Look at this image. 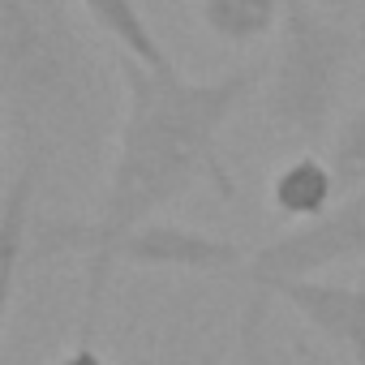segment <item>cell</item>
<instances>
[{"label": "cell", "mask_w": 365, "mask_h": 365, "mask_svg": "<svg viewBox=\"0 0 365 365\" xmlns=\"http://www.w3.org/2000/svg\"><path fill=\"white\" fill-rule=\"evenodd\" d=\"M125 112L116 125V150L103 194L91 220L61 224L35 220L26 262H48L61 254H86V271L133 228L159 220L194 185H211L232 202V176L224 168L220 138L232 112L262 86L267 65L250 61L220 78H190L172 61L142 65L138 56H116Z\"/></svg>", "instance_id": "obj_1"}, {"label": "cell", "mask_w": 365, "mask_h": 365, "mask_svg": "<svg viewBox=\"0 0 365 365\" xmlns=\"http://www.w3.org/2000/svg\"><path fill=\"white\" fill-rule=\"evenodd\" d=\"M0 91L9 125L35 133L91 108L95 65L61 0H0Z\"/></svg>", "instance_id": "obj_2"}, {"label": "cell", "mask_w": 365, "mask_h": 365, "mask_svg": "<svg viewBox=\"0 0 365 365\" xmlns=\"http://www.w3.org/2000/svg\"><path fill=\"white\" fill-rule=\"evenodd\" d=\"M356 39L314 0H288L275 56L262 73V116L284 142H318L339 108Z\"/></svg>", "instance_id": "obj_3"}, {"label": "cell", "mask_w": 365, "mask_h": 365, "mask_svg": "<svg viewBox=\"0 0 365 365\" xmlns=\"http://www.w3.org/2000/svg\"><path fill=\"white\" fill-rule=\"evenodd\" d=\"M365 258V185L344 194L322 220L297 224L271 245L254 250L250 267L241 271L254 292H271L284 279H314L339 262Z\"/></svg>", "instance_id": "obj_4"}, {"label": "cell", "mask_w": 365, "mask_h": 365, "mask_svg": "<svg viewBox=\"0 0 365 365\" xmlns=\"http://www.w3.org/2000/svg\"><path fill=\"white\" fill-rule=\"evenodd\" d=\"M254 254H245L237 241L198 232L190 224H168V220H150L133 232H125L99 267L86 271V309L95 314L108 271L112 267H133V271H198V275H241L250 267Z\"/></svg>", "instance_id": "obj_5"}, {"label": "cell", "mask_w": 365, "mask_h": 365, "mask_svg": "<svg viewBox=\"0 0 365 365\" xmlns=\"http://www.w3.org/2000/svg\"><path fill=\"white\" fill-rule=\"evenodd\" d=\"M267 297H279L292 314H301L322 339H331L348 356L365 352V288L314 275V279H284Z\"/></svg>", "instance_id": "obj_6"}, {"label": "cell", "mask_w": 365, "mask_h": 365, "mask_svg": "<svg viewBox=\"0 0 365 365\" xmlns=\"http://www.w3.org/2000/svg\"><path fill=\"white\" fill-rule=\"evenodd\" d=\"M344 198L339 176L327 155H292L267 180V207L284 224H314Z\"/></svg>", "instance_id": "obj_7"}, {"label": "cell", "mask_w": 365, "mask_h": 365, "mask_svg": "<svg viewBox=\"0 0 365 365\" xmlns=\"http://www.w3.org/2000/svg\"><path fill=\"white\" fill-rule=\"evenodd\" d=\"M48 146H35L22 163V172L9 180L5 190V207H0V228H5V305H14V292H18V275H22V262L31 254V232H35V190L43 180V168H48Z\"/></svg>", "instance_id": "obj_8"}, {"label": "cell", "mask_w": 365, "mask_h": 365, "mask_svg": "<svg viewBox=\"0 0 365 365\" xmlns=\"http://www.w3.org/2000/svg\"><path fill=\"white\" fill-rule=\"evenodd\" d=\"M288 0H198V26L224 48H254L275 35Z\"/></svg>", "instance_id": "obj_9"}, {"label": "cell", "mask_w": 365, "mask_h": 365, "mask_svg": "<svg viewBox=\"0 0 365 365\" xmlns=\"http://www.w3.org/2000/svg\"><path fill=\"white\" fill-rule=\"evenodd\" d=\"M78 5L116 43V52L138 56L142 65H168V52H163L159 35L150 31V22H146L138 0H78Z\"/></svg>", "instance_id": "obj_10"}, {"label": "cell", "mask_w": 365, "mask_h": 365, "mask_svg": "<svg viewBox=\"0 0 365 365\" xmlns=\"http://www.w3.org/2000/svg\"><path fill=\"white\" fill-rule=\"evenodd\" d=\"M327 159H331V168L339 176V190L344 194H352V190L365 185V99L335 125Z\"/></svg>", "instance_id": "obj_11"}, {"label": "cell", "mask_w": 365, "mask_h": 365, "mask_svg": "<svg viewBox=\"0 0 365 365\" xmlns=\"http://www.w3.org/2000/svg\"><path fill=\"white\" fill-rule=\"evenodd\" d=\"M262 297L267 292H254L245 318H241V365H262V352H258V327H262Z\"/></svg>", "instance_id": "obj_12"}, {"label": "cell", "mask_w": 365, "mask_h": 365, "mask_svg": "<svg viewBox=\"0 0 365 365\" xmlns=\"http://www.w3.org/2000/svg\"><path fill=\"white\" fill-rule=\"evenodd\" d=\"M56 365H116V361H112V356H103L91 339H78L69 352H61V361H56Z\"/></svg>", "instance_id": "obj_13"}, {"label": "cell", "mask_w": 365, "mask_h": 365, "mask_svg": "<svg viewBox=\"0 0 365 365\" xmlns=\"http://www.w3.org/2000/svg\"><path fill=\"white\" fill-rule=\"evenodd\" d=\"M352 365H365V352H352Z\"/></svg>", "instance_id": "obj_14"}]
</instances>
